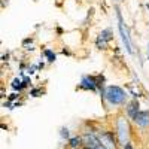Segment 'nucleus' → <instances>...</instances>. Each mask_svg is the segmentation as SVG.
Listing matches in <instances>:
<instances>
[{
    "mask_svg": "<svg viewBox=\"0 0 149 149\" xmlns=\"http://www.w3.org/2000/svg\"><path fill=\"white\" fill-rule=\"evenodd\" d=\"M98 140H100V143L103 146H106L107 149H116V134L113 131H100L97 134Z\"/></svg>",
    "mask_w": 149,
    "mask_h": 149,
    "instance_id": "4",
    "label": "nucleus"
},
{
    "mask_svg": "<svg viewBox=\"0 0 149 149\" xmlns=\"http://www.w3.org/2000/svg\"><path fill=\"white\" fill-rule=\"evenodd\" d=\"M31 42H33V39H31V37H27V39H24V40H22V46H27L29 43L31 45Z\"/></svg>",
    "mask_w": 149,
    "mask_h": 149,
    "instance_id": "18",
    "label": "nucleus"
},
{
    "mask_svg": "<svg viewBox=\"0 0 149 149\" xmlns=\"http://www.w3.org/2000/svg\"><path fill=\"white\" fill-rule=\"evenodd\" d=\"M98 36H100L103 40H106L107 43H109L112 39H113V33H112V30H110V29H104V30H102Z\"/></svg>",
    "mask_w": 149,
    "mask_h": 149,
    "instance_id": "11",
    "label": "nucleus"
},
{
    "mask_svg": "<svg viewBox=\"0 0 149 149\" xmlns=\"http://www.w3.org/2000/svg\"><path fill=\"white\" fill-rule=\"evenodd\" d=\"M18 97H19V93H12V94L9 95V102H15Z\"/></svg>",
    "mask_w": 149,
    "mask_h": 149,
    "instance_id": "16",
    "label": "nucleus"
},
{
    "mask_svg": "<svg viewBox=\"0 0 149 149\" xmlns=\"http://www.w3.org/2000/svg\"><path fill=\"white\" fill-rule=\"evenodd\" d=\"M43 55L48 58V63H54V61L57 60V55L54 54L52 49H45V51H43Z\"/></svg>",
    "mask_w": 149,
    "mask_h": 149,
    "instance_id": "12",
    "label": "nucleus"
},
{
    "mask_svg": "<svg viewBox=\"0 0 149 149\" xmlns=\"http://www.w3.org/2000/svg\"><path fill=\"white\" fill-rule=\"evenodd\" d=\"M115 10H116V19H118V29H119V33H121V39H122V43L125 46L127 52L128 54H133V46H131V39L128 36V30L125 27V22H124V18H122V14L118 6H115Z\"/></svg>",
    "mask_w": 149,
    "mask_h": 149,
    "instance_id": "2",
    "label": "nucleus"
},
{
    "mask_svg": "<svg viewBox=\"0 0 149 149\" xmlns=\"http://www.w3.org/2000/svg\"><path fill=\"white\" fill-rule=\"evenodd\" d=\"M122 149H134V148H133V145L128 142L127 145H124V146H122Z\"/></svg>",
    "mask_w": 149,
    "mask_h": 149,
    "instance_id": "20",
    "label": "nucleus"
},
{
    "mask_svg": "<svg viewBox=\"0 0 149 149\" xmlns=\"http://www.w3.org/2000/svg\"><path fill=\"white\" fill-rule=\"evenodd\" d=\"M98 145H102V143H100V140H98L97 134H94V133H86V134L84 136V146H88V148H91V149H95Z\"/></svg>",
    "mask_w": 149,
    "mask_h": 149,
    "instance_id": "7",
    "label": "nucleus"
},
{
    "mask_svg": "<svg viewBox=\"0 0 149 149\" xmlns=\"http://www.w3.org/2000/svg\"><path fill=\"white\" fill-rule=\"evenodd\" d=\"M82 145H84V137H81V136H74V137L69 139V146L72 149H79Z\"/></svg>",
    "mask_w": 149,
    "mask_h": 149,
    "instance_id": "9",
    "label": "nucleus"
},
{
    "mask_svg": "<svg viewBox=\"0 0 149 149\" xmlns=\"http://www.w3.org/2000/svg\"><path fill=\"white\" fill-rule=\"evenodd\" d=\"M95 149H107V148H106V146H103V145H98Z\"/></svg>",
    "mask_w": 149,
    "mask_h": 149,
    "instance_id": "21",
    "label": "nucleus"
},
{
    "mask_svg": "<svg viewBox=\"0 0 149 149\" xmlns=\"http://www.w3.org/2000/svg\"><path fill=\"white\" fill-rule=\"evenodd\" d=\"M2 58H3V61H6V60H8V58H9V54H6V55H3V57H2Z\"/></svg>",
    "mask_w": 149,
    "mask_h": 149,
    "instance_id": "22",
    "label": "nucleus"
},
{
    "mask_svg": "<svg viewBox=\"0 0 149 149\" xmlns=\"http://www.w3.org/2000/svg\"><path fill=\"white\" fill-rule=\"evenodd\" d=\"M102 98L109 106H122L127 103L128 94L125 90H122L118 85H106L103 90H100Z\"/></svg>",
    "mask_w": 149,
    "mask_h": 149,
    "instance_id": "1",
    "label": "nucleus"
},
{
    "mask_svg": "<svg viewBox=\"0 0 149 149\" xmlns=\"http://www.w3.org/2000/svg\"><path fill=\"white\" fill-rule=\"evenodd\" d=\"M22 81H24V84H26L27 86L31 84V79H30V78H22Z\"/></svg>",
    "mask_w": 149,
    "mask_h": 149,
    "instance_id": "19",
    "label": "nucleus"
},
{
    "mask_svg": "<svg viewBox=\"0 0 149 149\" xmlns=\"http://www.w3.org/2000/svg\"><path fill=\"white\" fill-rule=\"evenodd\" d=\"M10 86H12V88H14L15 91H18V93H19V91H22L24 88H27V85L24 84V81H22L21 78H15L14 81L10 82Z\"/></svg>",
    "mask_w": 149,
    "mask_h": 149,
    "instance_id": "10",
    "label": "nucleus"
},
{
    "mask_svg": "<svg viewBox=\"0 0 149 149\" xmlns=\"http://www.w3.org/2000/svg\"><path fill=\"white\" fill-rule=\"evenodd\" d=\"M63 54H64V55H70V52H69V51H66V49H63Z\"/></svg>",
    "mask_w": 149,
    "mask_h": 149,
    "instance_id": "23",
    "label": "nucleus"
},
{
    "mask_svg": "<svg viewBox=\"0 0 149 149\" xmlns=\"http://www.w3.org/2000/svg\"><path fill=\"white\" fill-rule=\"evenodd\" d=\"M36 69H39V66H30V67L27 69V73H29V74H33Z\"/></svg>",
    "mask_w": 149,
    "mask_h": 149,
    "instance_id": "17",
    "label": "nucleus"
},
{
    "mask_svg": "<svg viewBox=\"0 0 149 149\" xmlns=\"http://www.w3.org/2000/svg\"><path fill=\"white\" fill-rule=\"evenodd\" d=\"M128 122L125 118H118L116 121V136H118V143L119 145H127L128 143V136H130Z\"/></svg>",
    "mask_w": 149,
    "mask_h": 149,
    "instance_id": "3",
    "label": "nucleus"
},
{
    "mask_svg": "<svg viewBox=\"0 0 149 149\" xmlns=\"http://www.w3.org/2000/svg\"><path fill=\"white\" fill-rule=\"evenodd\" d=\"M107 45H109V43H107L106 40H103L100 36H97V39H95V46H97L98 49H106Z\"/></svg>",
    "mask_w": 149,
    "mask_h": 149,
    "instance_id": "13",
    "label": "nucleus"
},
{
    "mask_svg": "<svg viewBox=\"0 0 149 149\" xmlns=\"http://www.w3.org/2000/svg\"><path fill=\"white\" fill-rule=\"evenodd\" d=\"M133 122L139 127H149V110H139L137 115L133 118Z\"/></svg>",
    "mask_w": 149,
    "mask_h": 149,
    "instance_id": "6",
    "label": "nucleus"
},
{
    "mask_svg": "<svg viewBox=\"0 0 149 149\" xmlns=\"http://www.w3.org/2000/svg\"><path fill=\"white\" fill-rule=\"evenodd\" d=\"M60 134H61V137H63V139H70V133H69L67 128H61Z\"/></svg>",
    "mask_w": 149,
    "mask_h": 149,
    "instance_id": "14",
    "label": "nucleus"
},
{
    "mask_svg": "<svg viewBox=\"0 0 149 149\" xmlns=\"http://www.w3.org/2000/svg\"><path fill=\"white\" fill-rule=\"evenodd\" d=\"M40 93H42L40 88H33V90H30V95H31V97H39Z\"/></svg>",
    "mask_w": 149,
    "mask_h": 149,
    "instance_id": "15",
    "label": "nucleus"
},
{
    "mask_svg": "<svg viewBox=\"0 0 149 149\" xmlns=\"http://www.w3.org/2000/svg\"><path fill=\"white\" fill-rule=\"evenodd\" d=\"M140 110V106H139V102L137 100H131L130 103H127V107H125V112L130 119H133L136 115H137V112Z\"/></svg>",
    "mask_w": 149,
    "mask_h": 149,
    "instance_id": "8",
    "label": "nucleus"
},
{
    "mask_svg": "<svg viewBox=\"0 0 149 149\" xmlns=\"http://www.w3.org/2000/svg\"><path fill=\"white\" fill-rule=\"evenodd\" d=\"M79 88L85 90V91H97V76H93V74H85L82 76L81 82H79Z\"/></svg>",
    "mask_w": 149,
    "mask_h": 149,
    "instance_id": "5",
    "label": "nucleus"
}]
</instances>
